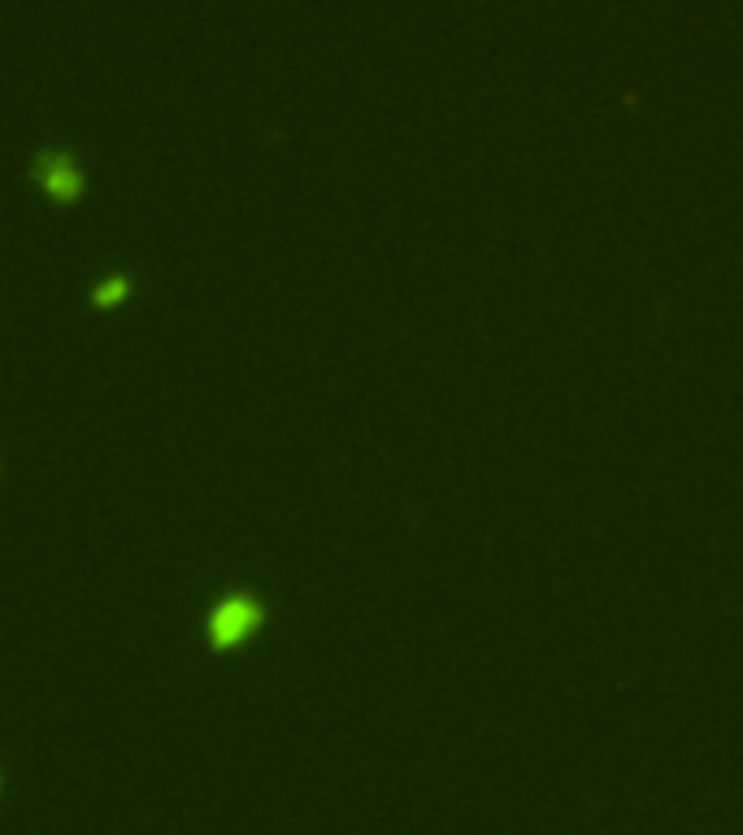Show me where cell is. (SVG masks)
Instances as JSON below:
<instances>
[{
  "label": "cell",
  "instance_id": "obj_1",
  "mask_svg": "<svg viewBox=\"0 0 743 835\" xmlns=\"http://www.w3.org/2000/svg\"><path fill=\"white\" fill-rule=\"evenodd\" d=\"M261 627V605L253 592H226L218 605L209 609V644H235Z\"/></svg>",
  "mask_w": 743,
  "mask_h": 835
},
{
  "label": "cell",
  "instance_id": "obj_2",
  "mask_svg": "<svg viewBox=\"0 0 743 835\" xmlns=\"http://www.w3.org/2000/svg\"><path fill=\"white\" fill-rule=\"evenodd\" d=\"M31 174L53 201H74L83 192V166L70 148H44V153H35Z\"/></svg>",
  "mask_w": 743,
  "mask_h": 835
},
{
  "label": "cell",
  "instance_id": "obj_3",
  "mask_svg": "<svg viewBox=\"0 0 743 835\" xmlns=\"http://www.w3.org/2000/svg\"><path fill=\"white\" fill-rule=\"evenodd\" d=\"M131 292V274L127 270H109L92 283V305H118Z\"/></svg>",
  "mask_w": 743,
  "mask_h": 835
}]
</instances>
